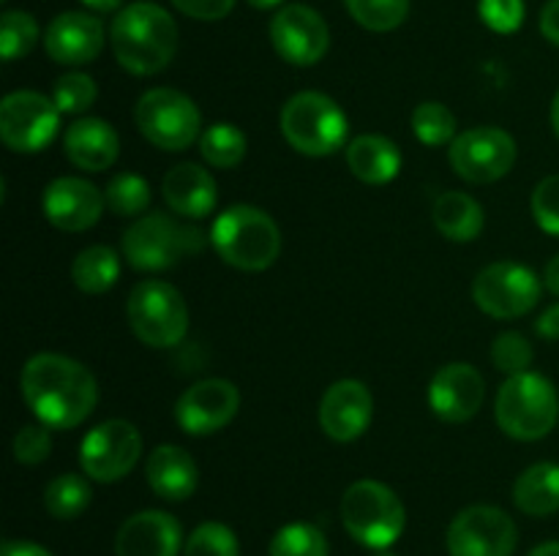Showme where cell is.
<instances>
[{
    "label": "cell",
    "mask_w": 559,
    "mask_h": 556,
    "mask_svg": "<svg viewBox=\"0 0 559 556\" xmlns=\"http://www.w3.org/2000/svg\"><path fill=\"white\" fill-rule=\"evenodd\" d=\"M87 480L91 478H82L76 472H66L49 480V485L44 488V507H47L49 516L58 518V521H74V518H80L91 507L93 499V491Z\"/></svg>",
    "instance_id": "obj_29"
},
{
    "label": "cell",
    "mask_w": 559,
    "mask_h": 556,
    "mask_svg": "<svg viewBox=\"0 0 559 556\" xmlns=\"http://www.w3.org/2000/svg\"><path fill=\"white\" fill-rule=\"evenodd\" d=\"M145 480L162 499L186 501L200 485V467L183 447L158 445L145 461Z\"/></svg>",
    "instance_id": "obj_24"
},
{
    "label": "cell",
    "mask_w": 559,
    "mask_h": 556,
    "mask_svg": "<svg viewBox=\"0 0 559 556\" xmlns=\"http://www.w3.org/2000/svg\"><path fill=\"white\" fill-rule=\"evenodd\" d=\"M530 556H559V543L555 540V543L538 545V548L530 551Z\"/></svg>",
    "instance_id": "obj_48"
},
{
    "label": "cell",
    "mask_w": 559,
    "mask_h": 556,
    "mask_svg": "<svg viewBox=\"0 0 559 556\" xmlns=\"http://www.w3.org/2000/svg\"><path fill=\"white\" fill-rule=\"evenodd\" d=\"M284 140L304 156L322 158L347 147L349 120L331 96L320 90H300L289 98L278 114Z\"/></svg>",
    "instance_id": "obj_6"
},
{
    "label": "cell",
    "mask_w": 559,
    "mask_h": 556,
    "mask_svg": "<svg viewBox=\"0 0 559 556\" xmlns=\"http://www.w3.org/2000/svg\"><path fill=\"white\" fill-rule=\"evenodd\" d=\"M342 523L360 545L385 551L402 537L407 510L391 485L380 480H358L342 496Z\"/></svg>",
    "instance_id": "obj_7"
},
{
    "label": "cell",
    "mask_w": 559,
    "mask_h": 556,
    "mask_svg": "<svg viewBox=\"0 0 559 556\" xmlns=\"http://www.w3.org/2000/svg\"><path fill=\"white\" fill-rule=\"evenodd\" d=\"M413 134L424 142L426 147L451 145L459 136L456 114L440 101H424L413 112Z\"/></svg>",
    "instance_id": "obj_32"
},
{
    "label": "cell",
    "mask_w": 559,
    "mask_h": 556,
    "mask_svg": "<svg viewBox=\"0 0 559 556\" xmlns=\"http://www.w3.org/2000/svg\"><path fill=\"white\" fill-rule=\"evenodd\" d=\"M0 556H52L44 545L31 543V540H5Z\"/></svg>",
    "instance_id": "obj_45"
},
{
    "label": "cell",
    "mask_w": 559,
    "mask_h": 556,
    "mask_svg": "<svg viewBox=\"0 0 559 556\" xmlns=\"http://www.w3.org/2000/svg\"><path fill=\"white\" fill-rule=\"evenodd\" d=\"M41 207L47 221L60 232H85L96 227L107 200L91 180L63 174L44 189Z\"/></svg>",
    "instance_id": "obj_17"
},
{
    "label": "cell",
    "mask_w": 559,
    "mask_h": 556,
    "mask_svg": "<svg viewBox=\"0 0 559 556\" xmlns=\"http://www.w3.org/2000/svg\"><path fill=\"white\" fill-rule=\"evenodd\" d=\"M109 44L126 71L151 76L167 69L178 52V25L167 9L151 0H136L115 14Z\"/></svg>",
    "instance_id": "obj_2"
},
{
    "label": "cell",
    "mask_w": 559,
    "mask_h": 556,
    "mask_svg": "<svg viewBox=\"0 0 559 556\" xmlns=\"http://www.w3.org/2000/svg\"><path fill=\"white\" fill-rule=\"evenodd\" d=\"M271 556H328V540L322 534L320 527L306 521L287 523V527L278 529L271 540Z\"/></svg>",
    "instance_id": "obj_34"
},
{
    "label": "cell",
    "mask_w": 559,
    "mask_h": 556,
    "mask_svg": "<svg viewBox=\"0 0 559 556\" xmlns=\"http://www.w3.org/2000/svg\"><path fill=\"white\" fill-rule=\"evenodd\" d=\"M11 450H14L16 463L36 467V463L47 461L49 452H52V434H49V428L44 423L25 425V428L16 431Z\"/></svg>",
    "instance_id": "obj_39"
},
{
    "label": "cell",
    "mask_w": 559,
    "mask_h": 556,
    "mask_svg": "<svg viewBox=\"0 0 559 556\" xmlns=\"http://www.w3.org/2000/svg\"><path fill=\"white\" fill-rule=\"evenodd\" d=\"M107 31L98 16L87 11H66L47 25L44 49L60 65H85L102 55Z\"/></svg>",
    "instance_id": "obj_20"
},
{
    "label": "cell",
    "mask_w": 559,
    "mask_h": 556,
    "mask_svg": "<svg viewBox=\"0 0 559 556\" xmlns=\"http://www.w3.org/2000/svg\"><path fill=\"white\" fill-rule=\"evenodd\" d=\"M104 200L115 216L140 218L151 207V185L142 174L120 172L104 189Z\"/></svg>",
    "instance_id": "obj_31"
},
{
    "label": "cell",
    "mask_w": 559,
    "mask_h": 556,
    "mask_svg": "<svg viewBox=\"0 0 559 556\" xmlns=\"http://www.w3.org/2000/svg\"><path fill=\"white\" fill-rule=\"evenodd\" d=\"M519 156L516 140L497 125L467 129L448 147V161L453 172L475 185L497 183L513 169Z\"/></svg>",
    "instance_id": "obj_11"
},
{
    "label": "cell",
    "mask_w": 559,
    "mask_h": 556,
    "mask_svg": "<svg viewBox=\"0 0 559 556\" xmlns=\"http://www.w3.org/2000/svg\"><path fill=\"white\" fill-rule=\"evenodd\" d=\"M20 390L38 423L69 431L85 423L98 403L96 376L80 360L38 352L22 365Z\"/></svg>",
    "instance_id": "obj_1"
},
{
    "label": "cell",
    "mask_w": 559,
    "mask_h": 556,
    "mask_svg": "<svg viewBox=\"0 0 559 556\" xmlns=\"http://www.w3.org/2000/svg\"><path fill=\"white\" fill-rule=\"evenodd\" d=\"M374 396L360 379H338L320 401V428L333 442H355L369 431Z\"/></svg>",
    "instance_id": "obj_18"
},
{
    "label": "cell",
    "mask_w": 559,
    "mask_h": 556,
    "mask_svg": "<svg viewBox=\"0 0 559 556\" xmlns=\"http://www.w3.org/2000/svg\"><path fill=\"white\" fill-rule=\"evenodd\" d=\"M535 330L546 341H559V303H551L535 322Z\"/></svg>",
    "instance_id": "obj_44"
},
{
    "label": "cell",
    "mask_w": 559,
    "mask_h": 556,
    "mask_svg": "<svg viewBox=\"0 0 559 556\" xmlns=\"http://www.w3.org/2000/svg\"><path fill=\"white\" fill-rule=\"evenodd\" d=\"M142 456V434L129 420H104L82 436L80 467L96 483H118Z\"/></svg>",
    "instance_id": "obj_12"
},
{
    "label": "cell",
    "mask_w": 559,
    "mask_h": 556,
    "mask_svg": "<svg viewBox=\"0 0 559 556\" xmlns=\"http://www.w3.org/2000/svg\"><path fill=\"white\" fill-rule=\"evenodd\" d=\"M371 556H396V554H393V551H374V554H371Z\"/></svg>",
    "instance_id": "obj_51"
},
{
    "label": "cell",
    "mask_w": 559,
    "mask_h": 556,
    "mask_svg": "<svg viewBox=\"0 0 559 556\" xmlns=\"http://www.w3.org/2000/svg\"><path fill=\"white\" fill-rule=\"evenodd\" d=\"M162 194L175 216L186 218V221H200L216 210L218 185L205 167L183 161L164 174Z\"/></svg>",
    "instance_id": "obj_22"
},
{
    "label": "cell",
    "mask_w": 559,
    "mask_h": 556,
    "mask_svg": "<svg viewBox=\"0 0 559 556\" xmlns=\"http://www.w3.org/2000/svg\"><path fill=\"white\" fill-rule=\"evenodd\" d=\"M513 501L524 516L546 518L559 510V463L538 461L513 483Z\"/></svg>",
    "instance_id": "obj_26"
},
{
    "label": "cell",
    "mask_w": 559,
    "mask_h": 556,
    "mask_svg": "<svg viewBox=\"0 0 559 556\" xmlns=\"http://www.w3.org/2000/svg\"><path fill=\"white\" fill-rule=\"evenodd\" d=\"M480 20L495 33H516L524 22V0H480Z\"/></svg>",
    "instance_id": "obj_41"
},
{
    "label": "cell",
    "mask_w": 559,
    "mask_h": 556,
    "mask_svg": "<svg viewBox=\"0 0 559 556\" xmlns=\"http://www.w3.org/2000/svg\"><path fill=\"white\" fill-rule=\"evenodd\" d=\"M544 292V278L533 267L519 262H491L475 276L473 300L484 314L495 319H519L538 305Z\"/></svg>",
    "instance_id": "obj_10"
},
{
    "label": "cell",
    "mask_w": 559,
    "mask_h": 556,
    "mask_svg": "<svg viewBox=\"0 0 559 556\" xmlns=\"http://www.w3.org/2000/svg\"><path fill=\"white\" fill-rule=\"evenodd\" d=\"M200 153L213 169H233L246 158V134L233 123H213L202 131Z\"/></svg>",
    "instance_id": "obj_30"
},
{
    "label": "cell",
    "mask_w": 559,
    "mask_h": 556,
    "mask_svg": "<svg viewBox=\"0 0 559 556\" xmlns=\"http://www.w3.org/2000/svg\"><path fill=\"white\" fill-rule=\"evenodd\" d=\"M484 207L464 191H445L435 202V227L453 243H469L484 232Z\"/></svg>",
    "instance_id": "obj_27"
},
{
    "label": "cell",
    "mask_w": 559,
    "mask_h": 556,
    "mask_svg": "<svg viewBox=\"0 0 559 556\" xmlns=\"http://www.w3.org/2000/svg\"><path fill=\"white\" fill-rule=\"evenodd\" d=\"M60 109L38 90H14L0 101V140L14 153H38L58 136Z\"/></svg>",
    "instance_id": "obj_13"
},
{
    "label": "cell",
    "mask_w": 559,
    "mask_h": 556,
    "mask_svg": "<svg viewBox=\"0 0 559 556\" xmlns=\"http://www.w3.org/2000/svg\"><path fill=\"white\" fill-rule=\"evenodd\" d=\"M183 529L164 510H142L126 518L115 537V556H178Z\"/></svg>",
    "instance_id": "obj_21"
},
{
    "label": "cell",
    "mask_w": 559,
    "mask_h": 556,
    "mask_svg": "<svg viewBox=\"0 0 559 556\" xmlns=\"http://www.w3.org/2000/svg\"><path fill=\"white\" fill-rule=\"evenodd\" d=\"M533 216L546 234L559 238V174H549L535 185Z\"/></svg>",
    "instance_id": "obj_40"
},
{
    "label": "cell",
    "mask_w": 559,
    "mask_h": 556,
    "mask_svg": "<svg viewBox=\"0 0 559 556\" xmlns=\"http://www.w3.org/2000/svg\"><path fill=\"white\" fill-rule=\"evenodd\" d=\"M63 153L76 169L104 172L120 156V136L112 123L102 118H80L66 129Z\"/></svg>",
    "instance_id": "obj_23"
},
{
    "label": "cell",
    "mask_w": 559,
    "mask_h": 556,
    "mask_svg": "<svg viewBox=\"0 0 559 556\" xmlns=\"http://www.w3.org/2000/svg\"><path fill=\"white\" fill-rule=\"evenodd\" d=\"M211 234L169 213H145L123 232V256L134 270H169L178 262L200 254Z\"/></svg>",
    "instance_id": "obj_3"
},
{
    "label": "cell",
    "mask_w": 559,
    "mask_h": 556,
    "mask_svg": "<svg viewBox=\"0 0 559 556\" xmlns=\"http://www.w3.org/2000/svg\"><path fill=\"white\" fill-rule=\"evenodd\" d=\"M349 16L371 33H391L409 16V0H344Z\"/></svg>",
    "instance_id": "obj_33"
},
{
    "label": "cell",
    "mask_w": 559,
    "mask_h": 556,
    "mask_svg": "<svg viewBox=\"0 0 559 556\" xmlns=\"http://www.w3.org/2000/svg\"><path fill=\"white\" fill-rule=\"evenodd\" d=\"M249 5H254V9L265 11V9H276V5H282L284 0H246Z\"/></svg>",
    "instance_id": "obj_50"
},
{
    "label": "cell",
    "mask_w": 559,
    "mask_h": 556,
    "mask_svg": "<svg viewBox=\"0 0 559 556\" xmlns=\"http://www.w3.org/2000/svg\"><path fill=\"white\" fill-rule=\"evenodd\" d=\"M38 44V22L27 11H5L0 16V55L5 63L25 58Z\"/></svg>",
    "instance_id": "obj_35"
},
{
    "label": "cell",
    "mask_w": 559,
    "mask_h": 556,
    "mask_svg": "<svg viewBox=\"0 0 559 556\" xmlns=\"http://www.w3.org/2000/svg\"><path fill=\"white\" fill-rule=\"evenodd\" d=\"M347 167L360 183L385 185L402 172V150L382 134H360L349 140Z\"/></svg>",
    "instance_id": "obj_25"
},
{
    "label": "cell",
    "mask_w": 559,
    "mask_h": 556,
    "mask_svg": "<svg viewBox=\"0 0 559 556\" xmlns=\"http://www.w3.org/2000/svg\"><path fill=\"white\" fill-rule=\"evenodd\" d=\"M71 278L85 294H104L118 283L120 259L109 245H87L74 256Z\"/></svg>",
    "instance_id": "obj_28"
},
{
    "label": "cell",
    "mask_w": 559,
    "mask_h": 556,
    "mask_svg": "<svg viewBox=\"0 0 559 556\" xmlns=\"http://www.w3.org/2000/svg\"><path fill=\"white\" fill-rule=\"evenodd\" d=\"M98 87L93 76L82 74V71H69V74L58 76L52 87V101L63 114H82L96 104Z\"/></svg>",
    "instance_id": "obj_37"
},
{
    "label": "cell",
    "mask_w": 559,
    "mask_h": 556,
    "mask_svg": "<svg viewBox=\"0 0 559 556\" xmlns=\"http://www.w3.org/2000/svg\"><path fill=\"white\" fill-rule=\"evenodd\" d=\"M495 420L516 442H538L559 420L557 387L544 374L524 371L502 382L495 398Z\"/></svg>",
    "instance_id": "obj_5"
},
{
    "label": "cell",
    "mask_w": 559,
    "mask_h": 556,
    "mask_svg": "<svg viewBox=\"0 0 559 556\" xmlns=\"http://www.w3.org/2000/svg\"><path fill=\"white\" fill-rule=\"evenodd\" d=\"M240 412V390L229 379H202L186 387L175 403V420L189 436H211L227 428Z\"/></svg>",
    "instance_id": "obj_16"
},
{
    "label": "cell",
    "mask_w": 559,
    "mask_h": 556,
    "mask_svg": "<svg viewBox=\"0 0 559 556\" xmlns=\"http://www.w3.org/2000/svg\"><path fill=\"white\" fill-rule=\"evenodd\" d=\"M551 129H555V134L559 136V90L555 93V98H551Z\"/></svg>",
    "instance_id": "obj_49"
},
{
    "label": "cell",
    "mask_w": 559,
    "mask_h": 556,
    "mask_svg": "<svg viewBox=\"0 0 559 556\" xmlns=\"http://www.w3.org/2000/svg\"><path fill=\"white\" fill-rule=\"evenodd\" d=\"M211 245L227 265L260 273L282 254V229L262 207L233 205L213 221Z\"/></svg>",
    "instance_id": "obj_4"
},
{
    "label": "cell",
    "mask_w": 559,
    "mask_h": 556,
    "mask_svg": "<svg viewBox=\"0 0 559 556\" xmlns=\"http://www.w3.org/2000/svg\"><path fill=\"white\" fill-rule=\"evenodd\" d=\"M180 14L191 16V20H200V22H216L224 20L229 11L235 9L238 0H169Z\"/></svg>",
    "instance_id": "obj_42"
},
{
    "label": "cell",
    "mask_w": 559,
    "mask_h": 556,
    "mask_svg": "<svg viewBox=\"0 0 559 556\" xmlns=\"http://www.w3.org/2000/svg\"><path fill=\"white\" fill-rule=\"evenodd\" d=\"M129 327L145 347L173 349L189 333V305L173 283L145 278L134 283L126 300Z\"/></svg>",
    "instance_id": "obj_8"
},
{
    "label": "cell",
    "mask_w": 559,
    "mask_h": 556,
    "mask_svg": "<svg viewBox=\"0 0 559 556\" xmlns=\"http://www.w3.org/2000/svg\"><path fill=\"white\" fill-rule=\"evenodd\" d=\"M544 287L549 289L555 298H559V254L551 256L549 262H546V270H544Z\"/></svg>",
    "instance_id": "obj_46"
},
{
    "label": "cell",
    "mask_w": 559,
    "mask_h": 556,
    "mask_svg": "<svg viewBox=\"0 0 559 556\" xmlns=\"http://www.w3.org/2000/svg\"><path fill=\"white\" fill-rule=\"evenodd\" d=\"M533 358H535L533 343L516 330L500 333V336L495 338V343H491V363H495L497 371H502V374L508 376L530 371Z\"/></svg>",
    "instance_id": "obj_38"
},
{
    "label": "cell",
    "mask_w": 559,
    "mask_h": 556,
    "mask_svg": "<svg viewBox=\"0 0 559 556\" xmlns=\"http://www.w3.org/2000/svg\"><path fill=\"white\" fill-rule=\"evenodd\" d=\"M183 556H240V543L222 521H205L189 534Z\"/></svg>",
    "instance_id": "obj_36"
},
{
    "label": "cell",
    "mask_w": 559,
    "mask_h": 556,
    "mask_svg": "<svg viewBox=\"0 0 559 556\" xmlns=\"http://www.w3.org/2000/svg\"><path fill=\"white\" fill-rule=\"evenodd\" d=\"M80 3L98 11V14H109V11H118L123 5V0H80Z\"/></svg>",
    "instance_id": "obj_47"
},
{
    "label": "cell",
    "mask_w": 559,
    "mask_h": 556,
    "mask_svg": "<svg viewBox=\"0 0 559 556\" xmlns=\"http://www.w3.org/2000/svg\"><path fill=\"white\" fill-rule=\"evenodd\" d=\"M3 3H5V0H3Z\"/></svg>",
    "instance_id": "obj_52"
},
{
    "label": "cell",
    "mask_w": 559,
    "mask_h": 556,
    "mask_svg": "<svg viewBox=\"0 0 559 556\" xmlns=\"http://www.w3.org/2000/svg\"><path fill=\"white\" fill-rule=\"evenodd\" d=\"M273 49L289 65H317L331 47L328 22L304 3L282 5L271 20Z\"/></svg>",
    "instance_id": "obj_15"
},
{
    "label": "cell",
    "mask_w": 559,
    "mask_h": 556,
    "mask_svg": "<svg viewBox=\"0 0 559 556\" xmlns=\"http://www.w3.org/2000/svg\"><path fill=\"white\" fill-rule=\"evenodd\" d=\"M451 556H513L519 532L502 507L469 505L448 527Z\"/></svg>",
    "instance_id": "obj_14"
},
{
    "label": "cell",
    "mask_w": 559,
    "mask_h": 556,
    "mask_svg": "<svg viewBox=\"0 0 559 556\" xmlns=\"http://www.w3.org/2000/svg\"><path fill=\"white\" fill-rule=\"evenodd\" d=\"M486 385L484 376L469 363H448L431 376L429 407L445 423H467L480 412Z\"/></svg>",
    "instance_id": "obj_19"
},
{
    "label": "cell",
    "mask_w": 559,
    "mask_h": 556,
    "mask_svg": "<svg viewBox=\"0 0 559 556\" xmlns=\"http://www.w3.org/2000/svg\"><path fill=\"white\" fill-rule=\"evenodd\" d=\"M140 134L158 150L178 153L202 136L200 107L175 87H151L134 107Z\"/></svg>",
    "instance_id": "obj_9"
},
{
    "label": "cell",
    "mask_w": 559,
    "mask_h": 556,
    "mask_svg": "<svg viewBox=\"0 0 559 556\" xmlns=\"http://www.w3.org/2000/svg\"><path fill=\"white\" fill-rule=\"evenodd\" d=\"M540 33L546 36V41H551L559 47V0H549V3L540 9Z\"/></svg>",
    "instance_id": "obj_43"
}]
</instances>
